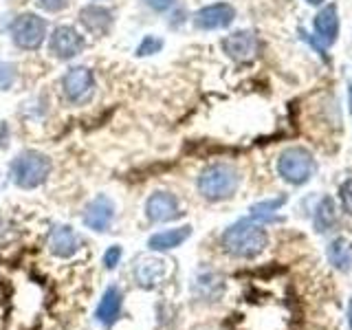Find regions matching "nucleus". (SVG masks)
I'll return each mask as SVG.
<instances>
[{
  "mask_svg": "<svg viewBox=\"0 0 352 330\" xmlns=\"http://www.w3.org/2000/svg\"><path fill=\"white\" fill-rule=\"evenodd\" d=\"M267 231L253 218L238 220L223 234V247L236 258H256L267 247Z\"/></svg>",
  "mask_w": 352,
  "mask_h": 330,
  "instance_id": "1",
  "label": "nucleus"
},
{
  "mask_svg": "<svg viewBox=\"0 0 352 330\" xmlns=\"http://www.w3.org/2000/svg\"><path fill=\"white\" fill-rule=\"evenodd\" d=\"M240 185V174L229 163H212L198 176V192L207 201H225L236 194Z\"/></svg>",
  "mask_w": 352,
  "mask_h": 330,
  "instance_id": "2",
  "label": "nucleus"
},
{
  "mask_svg": "<svg viewBox=\"0 0 352 330\" xmlns=\"http://www.w3.org/2000/svg\"><path fill=\"white\" fill-rule=\"evenodd\" d=\"M11 181L22 190H36L51 174V161L38 150H25L11 161Z\"/></svg>",
  "mask_w": 352,
  "mask_h": 330,
  "instance_id": "3",
  "label": "nucleus"
},
{
  "mask_svg": "<svg viewBox=\"0 0 352 330\" xmlns=\"http://www.w3.org/2000/svg\"><path fill=\"white\" fill-rule=\"evenodd\" d=\"M278 172L286 183L304 185L315 174V159L306 148H286L278 159Z\"/></svg>",
  "mask_w": 352,
  "mask_h": 330,
  "instance_id": "4",
  "label": "nucleus"
},
{
  "mask_svg": "<svg viewBox=\"0 0 352 330\" xmlns=\"http://www.w3.org/2000/svg\"><path fill=\"white\" fill-rule=\"evenodd\" d=\"M11 40H14L18 49H40L44 40H47V20L33 14V11H25V14L16 16L14 22H11Z\"/></svg>",
  "mask_w": 352,
  "mask_h": 330,
  "instance_id": "5",
  "label": "nucleus"
},
{
  "mask_svg": "<svg viewBox=\"0 0 352 330\" xmlns=\"http://www.w3.org/2000/svg\"><path fill=\"white\" fill-rule=\"evenodd\" d=\"M62 95L66 102L84 106L95 95V75L88 66H73L62 77Z\"/></svg>",
  "mask_w": 352,
  "mask_h": 330,
  "instance_id": "6",
  "label": "nucleus"
},
{
  "mask_svg": "<svg viewBox=\"0 0 352 330\" xmlns=\"http://www.w3.org/2000/svg\"><path fill=\"white\" fill-rule=\"evenodd\" d=\"M84 47H86L84 36L71 25H60L51 33L49 49L58 60H73L84 51Z\"/></svg>",
  "mask_w": 352,
  "mask_h": 330,
  "instance_id": "7",
  "label": "nucleus"
},
{
  "mask_svg": "<svg viewBox=\"0 0 352 330\" xmlns=\"http://www.w3.org/2000/svg\"><path fill=\"white\" fill-rule=\"evenodd\" d=\"M236 18V9L229 3H214L203 9H198L194 14V27L201 31H216L229 27Z\"/></svg>",
  "mask_w": 352,
  "mask_h": 330,
  "instance_id": "8",
  "label": "nucleus"
},
{
  "mask_svg": "<svg viewBox=\"0 0 352 330\" xmlns=\"http://www.w3.org/2000/svg\"><path fill=\"white\" fill-rule=\"evenodd\" d=\"M115 220V203L106 194L95 196L84 209V225L93 231H108Z\"/></svg>",
  "mask_w": 352,
  "mask_h": 330,
  "instance_id": "9",
  "label": "nucleus"
},
{
  "mask_svg": "<svg viewBox=\"0 0 352 330\" xmlns=\"http://www.w3.org/2000/svg\"><path fill=\"white\" fill-rule=\"evenodd\" d=\"M77 20H80L84 31L95 38H102L113 29V11L104 5H84L77 14Z\"/></svg>",
  "mask_w": 352,
  "mask_h": 330,
  "instance_id": "10",
  "label": "nucleus"
},
{
  "mask_svg": "<svg viewBox=\"0 0 352 330\" xmlns=\"http://www.w3.org/2000/svg\"><path fill=\"white\" fill-rule=\"evenodd\" d=\"M181 214L183 212L179 198L170 192H154L146 203V216L152 223H168V220L179 218Z\"/></svg>",
  "mask_w": 352,
  "mask_h": 330,
  "instance_id": "11",
  "label": "nucleus"
},
{
  "mask_svg": "<svg viewBox=\"0 0 352 330\" xmlns=\"http://www.w3.org/2000/svg\"><path fill=\"white\" fill-rule=\"evenodd\" d=\"M223 51L234 62H251L258 53V38L251 31H236L223 40Z\"/></svg>",
  "mask_w": 352,
  "mask_h": 330,
  "instance_id": "12",
  "label": "nucleus"
},
{
  "mask_svg": "<svg viewBox=\"0 0 352 330\" xmlns=\"http://www.w3.org/2000/svg\"><path fill=\"white\" fill-rule=\"evenodd\" d=\"M315 36H317V44L319 47H330V44L337 42L339 36V11L337 5L330 3L326 7H322L315 16Z\"/></svg>",
  "mask_w": 352,
  "mask_h": 330,
  "instance_id": "13",
  "label": "nucleus"
},
{
  "mask_svg": "<svg viewBox=\"0 0 352 330\" xmlns=\"http://www.w3.org/2000/svg\"><path fill=\"white\" fill-rule=\"evenodd\" d=\"M82 247V240L77 238L75 231L64 225V227H55L49 234V251L58 258H73Z\"/></svg>",
  "mask_w": 352,
  "mask_h": 330,
  "instance_id": "14",
  "label": "nucleus"
},
{
  "mask_svg": "<svg viewBox=\"0 0 352 330\" xmlns=\"http://www.w3.org/2000/svg\"><path fill=\"white\" fill-rule=\"evenodd\" d=\"M190 236H192V227L190 225L176 227V229H165V231H159V234L150 236L148 247L152 251H170V249L181 247Z\"/></svg>",
  "mask_w": 352,
  "mask_h": 330,
  "instance_id": "15",
  "label": "nucleus"
},
{
  "mask_svg": "<svg viewBox=\"0 0 352 330\" xmlns=\"http://www.w3.org/2000/svg\"><path fill=\"white\" fill-rule=\"evenodd\" d=\"M135 278L141 286H146V289H152L154 284H159L165 275V262L163 260H157V258H139V262L135 264Z\"/></svg>",
  "mask_w": 352,
  "mask_h": 330,
  "instance_id": "16",
  "label": "nucleus"
},
{
  "mask_svg": "<svg viewBox=\"0 0 352 330\" xmlns=\"http://www.w3.org/2000/svg\"><path fill=\"white\" fill-rule=\"evenodd\" d=\"M121 291L117 289V286H110V289H106L104 297L99 300V306H97V322H102L104 326H113L117 322V317L121 313Z\"/></svg>",
  "mask_w": 352,
  "mask_h": 330,
  "instance_id": "17",
  "label": "nucleus"
},
{
  "mask_svg": "<svg viewBox=\"0 0 352 330\" xmlns=\"http://www.w3.org/2000/svg\"><path fill=\"white\" fill-rule=\"evenodd\" d=\"M328 258L333 262V267L348 271L352 267V242L346 238H337L333 245L328 247Z\"/></svg>",
  "mask_w": 352,
  "mask_h": 330,
  "instance_id": "18",
  "label": "nucleus"
},
{
  "mask_svg": "<svg viewBox=\"0 0 352 330\" xmlns=\"http://www.w3.org/2000/svg\"><path fill=\"white\" fill-rule=\"evenodd\" d=\"M335 218H337V207L333 203V198H324L322 203H319L317 207V216H315V227L319 231H328L330 225L335 223Z\"/></svg>",
  "mask_w": 352,
  "mask_h": 330,
  "instance_id": "19",
  "label": "nucleus"
},
{
  "mask_svg": "<svg viewBox=\"0 0 352 330\" xmlns=\"http://www.w3.org/2000/svg\"><path fill=\"white\" fill-rule=\"evenodd\" d=\"M284 201H286V198L280 196V198H271V201L256 203V205L251 207V218H253V220H275L273 212H275L278 207H282Z\"/></svg>",
  "mask_w": 352,
  "mask_h": 330,
  "instance_id": "20",
  "label": "nucleus"
},
{
  "mask_svg": "<svg viewBox=\"0 0 352 330\" xmlns=\"http://www.w3.org/2000/svg\"><path fill=\"white\" fill-rule=\"evenodd\" d=\"M163 49V40L157 38V36H146L141 40V44L137 47V55L139 58H146V55H154Z\"/></svg>",
  "mask_w": 352,
  "mask_h": 330,
  "instance_id": "21",
  "label": "nucleus"
},
{
  "mask_svg": "<svg viewBox=\"0 0 352 330\" xmlns=\"http://www.w3.org/2000/svg\"><path fill=\"white\" fill-rule=\"evenodd\" d=\"M16 82V66L11 62H0V91H9Z\"/></svg>",
  "mask_w": 352,
  "mask_h": 330,
  "instance_id": "22",
  "label": "nucleus"
},
{
  "mask_svg": "<svg viewBox=\"0 0 352 330\" xmlns=\"http://www.w3.org/2000/svg\"><path fill=\"white\" fill-rule=\"evenodd\" d=\"M121 247L119 245H115V247H110L106 253H104V267L106 269H115L117 264H119V260H121Z\"/></svg>",
  "mask_w": 352,
  "mask_h": 330,
  "instance_id": "23",
  "label": "nucleus"
},
{
  "mask_svg": "<svg viewBox=\"0 0 352 330\" xmlns=\"http://www.w3.org/2000/svg\"><path fill=\"white\" fill-rule=\"evenodd\" d=\"M38 5L44 11H49V14H58V11H62L71 5V0H38Z\"/></svg>",
  "mask_w": 352,
  "mask_h": 330,
  "instance_id": "24",
  "label": "nucleus"
},
{
  "mask_svg": "<svg viewBox=\"0 0 352 330\" xmlns=\"http://www.w3.org/2000/svg\"><path fill=\"white\" fill-rule=\"evenodd\" d=\"M339 194H341V203H344V209L352 216V179H348L344 185H341Z\"/></svg>",
  "mask_w": 352,
  "mask_h": 330,
  "instance_id": "25",
  "label": "nucleus"
},
{
  "mask_svg": "<svg viewBox=\"0 0 352 330\" xmlns=\"http://www.w3.org/2000/svg\"><path fill=\"white\" fill-rule=\"evenodd\" d=\"M152 11H168L172 5H174V0H143Z\"/></svg>",
  "mask_w": 352,
  "mask_h": 330,
  "instance_id": "26",
  "label": "nucleus"
},
{
  "mask_svg": "<svg viewBox=\"0 0 352 330\" xmlns=\"http://www.w3.org/2000/svg\"><path fill=\"white\" fill-rule=\"evenodd\" d=\"M306 3H308V5H315V7H317V5H324V0H306Z\"/></svg>",
  "mask_w": 352,
  "mask_h": 330,
  "instance_id": "27",
  "label": "nucleus"
},
{
  "mask_svg": "<svg viewBox=\"0 0 352 330\" xmlns=\"http://www.w3.org/2000/svg\"><path fill=\"white\" fill-rule=\"evenodd\" d=\"M348 319H350V328H352V300H350V311H348Z\"/></svg>",
  "mask_w": 352,
  "mask_h": 330,
  "instance_id": "28",
  "label": "nucleus"
},
{
  "mask_svg": "<svg viewBox=\"0 0 352 330\" xmlns=\"http://www.w3.org/2000/svg\"><path fill=\"white\" fill-rule=\"evenodd\" d=\"M348 97H350V113H352V84H350V93H348Z\"/></svg>",
  "mask_w": 352,
  "mask_h": 330,
  "instance_id": "29",
  "label": "nucleus"
}]
</instances>
